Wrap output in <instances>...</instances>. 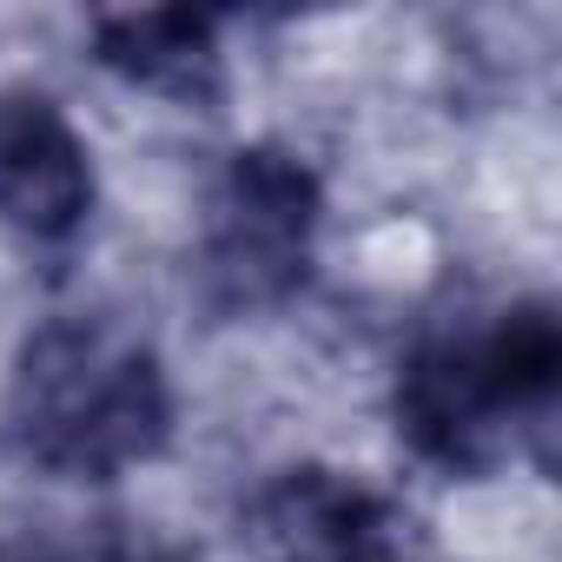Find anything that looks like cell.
Segmentation results:
<instances>
[{"instance_id":"4","label":"cell","mask_w":562,"mask_h":562,"mask_svg":"<svg viewBox=\"0 0 562 562\" xmlns=\"http://www.w3.org/2000/svg\"><path fill=\"white\" fill-rule=\"evenodd\" d=\"M251 562H430L417 516L358 470L292 463L238 503Z\"/></svg>"},{"instance_id":"6","label":"cell","mask_w":562,"mask_h":562,"mask_svg":"<svg viewBox=\"0 0 562 562\" xmlns=\"http://www.w3.org/2000/svg\"><path fill=\"white\" fill-rule=\"evenodd\" d=\"M93 60L120 74L139 93H159L172 106H212L225 87L218 21L192 8H126L93 21Z\"/></svg>"},{"instance_id":"7","label":"cell","mask_w":562,"mask_h":562,"mask_svg":"<svg viewBox=\"0 0 562 562\" xmlns=\"http://www.w3.org/2000/svg\"><path fill=\"white\" fill-rule=\"evenodd\" d=\"M100 562H186V555H179V549H166V542H146V536H139V542H120V549H106Z\"/></svg>"},{"instance_id":"2","label":"cell","mask_w":562,"mask_h":562,"mask_svg":"<svg viewBox=\"0 0 562 562\" xmlns=\"http://www.w3.org/2000/svg\"><path fill=\"white\" fill-rule=\"evenodd\" d=\"M14 450L67 483H113L172 437V384L159 351L113 312H60L27 331L8 378Z\"/></svg>"},{"instance_id":"3","label":"cell","mask_w":562,"mask_h":562,"mask_svg":"<svg viewBox=\"0 0 562 562\" xmlns=\"http://www.w3.org/2000/svg\"><path fill=\"white\" fill-rule=\"evenodd\" d=\"M325 186L292 146H238L212 179L199 225V299L218 318L285 305L312 278Z\"/></svg>"},{"instance_id":"5","label":"cell","mask_w":562,"mask_h":562,"mask_svg":"<svg viewBox=\"0 0 562 562\" xmlns=\"http://www.w3.org/2000/svg\"><path fill=\"white\" fill-rule=\"evenodd\" d=\"M93 218V153L47 93H0V225L67 245Z\"/></svg>"},{"instance_id":"1","label":"cell","mask_w":562,"mask_h":562,"mask_svg":"<svg viewBox=\"0 0 562 562\" xmlns=\"http://www.w3.org/2000/svg\"><path fill=\"white\" fill-rule=\"evenodd\" d=\"M562 391L555 305L516 299L490 318L437 325L397 364V437L443 476H490L522 450H549Z\"/></svg>"}]
</instances>
